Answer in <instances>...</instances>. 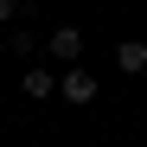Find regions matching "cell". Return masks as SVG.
<instances>
[{"mask_svg":"<svg viewBox=\"0 0 147 147\" xmlns=\"http://www.w3.org/2000/svg\"><path fill=\"white\" fill-rule=\"evenodd\" d=\"M45 58H51V64H70V70H77V58H83V32H77V26H58L51 38H45Z\"/></svg>","mask_w":147,"mask_h":147,"instance_id":"6da1fadb","label":"cell"},{"mask_svg":"<svg viewBox=\"0 0 147 147\" xmlns=\"http://www.w3.org/2000/svg\"><path fill=\"white\" fill-rule=\"evenodd\" d=\"M19 90H26L32 102H45V96H51V90H64V77H51V70H45V64H32L26 77H19Z\"/></svg>","mask_w":147,"mask_h":147,"instance_id":"3957f363","label":"cell"},{"mask_svg":"<svg viewBox=\"0 0 147 147\" xmlns=\"http://www.w3.org/2000/svg\"><path fill=\"white\" fill-rule=\"evenodd\" d=\"M115 70L141 77V70H147V38H121V45H115Z\"/></svg>","mask_w":147,"mask_h":147,"instance_id":"277c9868","label":"cell"},{"mask_svg":"<svg viewBox=\"0 0 147 147\" xmlns=\"http://www.w3.org/2000/svg\"><path fill=\"white\" fill-rule=\"evenodd\" d=\"M64 102H77V109L96 102V77H90L83 64H77V70H64Z\"/></svg>","mask_w":147,"mask_h":147,"instance_id":"7a4b0ae2","label":"cell"},{"mask_svg":"<svg viewBox=\"0 0 147 147\" xmlns=\"http://www.w3.org/2000/svg\"><path fill=\"white\" fill-rule=\"evenodd\" d=\"M26 7H19V0H0V26H7V19H19Z\"/></svg>","mask_w":147,"mask_h":147,"instance_id":"5b68a950","label":"cell"}]
</instances>
